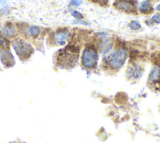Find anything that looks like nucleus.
Here are the masks:
<instances>
[{
	"label": "nucleus",
	"mask_w": 160,
	"mask_h": 143,
	"mask_svg": "<svg viewBox=\"0 0 160 143\" xmlns=\"http://www.w3.org/2000/svg\"><path fill=\"white\" fill-rule=\"evenodd\" d=\"M128 58V51L123 44L116 45V48L104 56L103 67L106 70L117 72L123 66Z\"/></svg>",
	"instance_id": "1"
},
{
	"label": "nucleus",
	"mask_w": 160,
	"mask_h": 143,
	"mask_svg": "<svg viewBox=\"0 0 160 143\" xmlns=\"http://www.w3.org/2000/svg\"><path fill=\"white\" fill-rule=\"evenodd\" d=\"M79 47L76 44L71 43L63 49L59 50L56 55V64L61 69H71L78 61Z\"/></svg>",
	"instance_id": "2"
},
{
	"label": "nucleus",
	"mask_w": 160,
	"mask_h": 143,
	"mask_svg": "<svg viewBox=\"0 0 160 143\" xmlns=\"http://www.w3.org/2000/svg\"><path fill=\"white\" fill-rule=\"evenodd\" d=\"M98 52L97 46L93 43L86 45L82 52L81 65L84 69L93 70L97 66Z\"/></svg>",
	"instance_id": "3"
},
{
	"label": "nucleus",
	"mask_w": 160,
	"mask_h": 143,
	"mask_svg": "<svg viewBox=\"0 0 160 143\" xmlns=\"http://www.w3.org/2000/svg\"><path fill=\"white\" fill-rule=\"evenodd\" d=\"M114 8L128 15H138V2L136 0H115Z\"/></svg>",
	"instance_id": "4"
},
{
	"label": "nucleus",
	"mask_w": 160,
	"mask_h": 143,
	"mask_svg": "<svg viewBox=\"0 0 160 143\" xmlns=\"http://www.w3.org/2000/svg\"><path fill=\"white\" fill-rule=\"evenodd\" d=\"M13 46L17 55L21 60L29 59L34 52L33 47L23 40L15 41L14 43H13Z\"/></svg>",
	"instance_id": "5"
},
{
	"label": "nucleus",
	"mask_w": 160,
	"mask_h": 143,
	"mask_svg": "<svg viewBox=\"0 0 160 143\" xmlns=\"http://www.w3.org/2000/svg\"><path fill=\"white\" fill-rule=\"evenodd\" d=\"M70 32L67 28L58 30L53 36V43L56 46L64 45L70 37Z\"/></svg>",
	"instance_id": "6"
},
{
	"label": "nucleus",
	"mask_w": 160,
	"mask_h": 143,
	"mask_svg": "<svg viewBox=\"0 0 160 143\" xmlns=\"http://www.w3.org/2000/svg\"><path fill=\"white\" fill-rule=\"evenodd\" d=\"M148 84L156 89H160V65L152 68L148 77Z\"/></svg>",
	"instance_id": "7"
},
{
	"label": "nucleus",
	"mask_w": 160,
	"mask_h": 143,
	"mask_svg": "<svg viewBox=\"0 0 160 143\" xmlns=\"http://www.w3.org/2000/svg\"><path fill=\"white\" fill-rule=\"evenodd\" d=\"M0 58L4 67L10 68L15 64L14 57L10 50V49H0Z\"/></svg>",
	"instance_id": "8"
},
{
	"label": "nucleus",
	"mask_w": 160,
	"mask_h": 143,
	"mask_svg": "<svg viewBox=\"0 0 160 143\" xmlns=\"http://www.w3.org/2000/svg\"><path fill=\"white\" fill-rule=\"evenodd\" d=\"M143 69L141 65H132L127 70V76L130 80H137L143 76Z\"/></svg>",
	"instance_id": "9"
},
{
	"label": "nucleus",
	"mask_w": 160,
	"mask_h": 143,
	"mask_svg": "<svg viewBox=\"0 0 160 143\" xmlns=\"http://www.w3.org/2000/svg\"><path fill=\"white\" fill-rule=\"evenodd\" d=\"M113 42L110 38L103 36L100 39V42L98 45L100 52L102 53H106L109 52L113 48Z\"/></svg>",
	"instance_id": "10"
},
{
	"label": "nucleus",
	"mask_w": 160,
	"mask_h": 143,
	"mask_svg": "<svg viewBox=\"0 0 160 143\" xmlns=\"http://www.w3.org/2000/svg\"><path fill=\"white\" fill-rule=\"evenodd\" d=\"M138 10L143 15H150L154 11L151 0H145L141 2L138 6Z\"/></svg>",
	"instance_id": "11"
},
{
	"label": "nucleus",
	"mask_w": 160,
	"mask_h": 143,
	"mask_svg": "<svg viewBox=\"0 0 160 143\" xmlns=\"http://www.w3.org/2000/svg\"><path fill=\"white\" fill-rule=\"evenodd\" d=\"M2 33L6 37L9 38H13L16 35V29L15 26L10 24L4 26L2 29Z\"/></svg>",
	"instance_id": "12"
},
{
	"label": "nucleus",
	"mask_w": 160,
	"mask_h": 143,
	"mask_svg": "<svg viewBox=\"0 0 160 143\" xmlns=\"http://www.w3.org/2000/svg\"><path fill=\"white\" fill-rule=\"evenodd\" d=\"M130 27L131 30H138L141 28V25L137 20H133L130 24Z\"/></svg>",
	"instance_id": "13"
},
{
	"label": "nucleus",
	"mask_w": 160,
	"mask_h": 143,
	"mask_svg": "<svg viewBox=\"0 0 160 143\" xmlns=\"http://www.w3.org/2000/svg\"><path fill=\"white\" fill-rule=\"evenodd\" d=\"M30 33L32 36L36 37L39 35L40 29L37 26H32L30 27Z\"/></svg>",
	"instance_id": "14"
},
{
	"label": "nucleus",
	"mask_w": 160,
	"mask_h": 143,
	"mask_svg": "<svg viewBox=\"0 0 160 143\" xmlns=\"http://www.w3.org/2000/svg\"><path fill=\"white\" fill-rule=\"evenodd\" d=\"M91 1L93 3L99 4L101 6H108L110 0H91Z\"/></svg>",
	"instance_id": "15"
},
{
	"label": "nucleus",
	"mask_w": 160,
	"mask_h": 143,
	"mask_svg": "<svg viewBox=\"0 0 160 143\" xmlns=\"http://www.w3.org/2000/svg\"><path fill=\"white\" fill-rule=\"evenodd\" d=\"M72 16L74 17L76 19H83L84 16L83 14H81V13L75 10L72 13Z\"/></svg>",
	"instance_id": "16"
},
{
	"label": "nucleus",
	"mask_w": 160,
	"mask_h": 143,
	"mask_svg": "<svg viewBox=\"0 0 160 143\" xmlns=\"http://www.w3.org/2000/svg\"><path fill=\"white\" fill-rule=\"evenodd\" d=\"M73 23L75 25H86V26L90 25V23L84 21V20L83 19H75V21L73 22Z\"/></svg>",
	"instance_id": "17"
},
{
	"label": "nucleus",
	"mask_w": 160,
	"mask_h": 143,
	"mask_svg": "<svg viewBox=\"0 0 160 143\" xmlns=\"http://www.w3.org/2000/svg\"><path fill=\"white\" fill-rule=\"evenodd\" d=\"M151 20L153 22H155L156 23H160V14H156L153 16L151 18Z\"/></svg>",
	"instance_id": "18"
},
{
	"label": "nucleus",
	"mask_w": 160,
	"mask_h": 143,
	"mask_svg": "<svg viewBox=\"0 0 160 143\" xmlns=\"http://www.w3.org/2000/svg\"><path fill=\"white\" fill-rule=\"evenodd\" d=\"M81 4V1L79 0H71L70 1V4L75 6H79Z\"/></svg>",
	"instance_id": "19"
},
{
	"label": "nucleus",
	"mask_w": 160,
	"mask_h": 143,
	"mask_svg": "<svg viewBox=\"0 0 160 143\" xmlns=\"http://www.w3.org/2000/svg\"><path fill=\"white\" fill-rule=\"evenodd\" d=\"M156 10H157L160 11V4H158V5L156 6Z\"/></svg>",
	"instance_id": "20"
},
{
	"label": "nucleus",
	"mask_w": 160,
	"mask_h": 143,
	"mask_svg": "<svg viewBox=\"0 0 160 143\" xmlns=\"http://www.w3.org/2000/svg\"><path fill=\"white\" fill-rule=\"evenodd\" d=\"M6 1V0H0V1H1V2H2V1Z\"/></svg>",
	"instance_id": "21"
}]
</instances>
